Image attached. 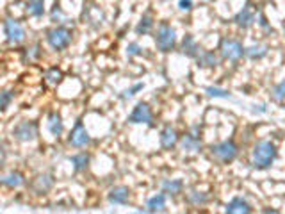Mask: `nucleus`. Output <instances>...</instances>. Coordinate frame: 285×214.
<instances>
[{"label": "nucleus", "mask_w": 285, "mask_h": 214, "mask_svg": "<svg viewBox=\"0 0 285 214\" xmlns=\"http://www.w3.org/2000/svg\"><path fill=\"white\" fill-rule=\"evenodd\" d=\"M192 0H178V9L184 11V13H189L192 11Z\"/></svg>", "instance_id": "obj_34"}, {"label": "nucleus", "mask_w": 285, "mask_h": 214, "mask_svg": "<svg viewBox=\"0 0 285 214\" xmlns=\"http://www.w3.org/2000/svg\"><path fill=\"white\" fill-rule=\"evenodd\" d=\"M130 195H132L130 193V188H127V186H116V188H113L107 193V200L113 205H125L129 204Z\"/></svg>", "instance_id": "obj_12"}, {"label": "nucleus", "mask_w": 285, "mask_h": 214, "mask_svg": "<svg viewBox=\"0 0 285 214\" xmlns=\"http://www.w3.org/2000/svg\"><path fill=\"white\" fill-rule=\"evenodd\" d=\"M13 100H15V93H13V91H9V89L2 91V93H0V107H2V111L7 109Z\"/></svg>", "instance_id": "obj_28"}, {"label": "nucleus", "mask_w": 285, "mask_h": 214, "mask_svg": "<svg viewBox=\"0 0 285 214\" xmlns=\"http://www.w3.org/2000/svg\"><path fill=\"white\" fill-rule=\"evenodd\" d=\"M38 123L31 120H21L20 123H16L13 129V136L16 141L20 143H32L38 137Z\"/></svg>", "instance_id": "obj_7"}, {"label": "nucleus", "mask_w": 285, "mask_h": 214, "mask_svg": "<svg viewBox=\"0 0 285 214\" xmlns=\"http://www.w3.org/2000/svg\"><path fill=\"white\" fill-rule=\"evenodd\" d=\"M233 21H235V25H237L239 29H243V31H248V29H251V27H253V23H255L253 5H251V4L244 5L243 9L239 11L237 15H235Z\"/></svg>", "instance_id": "obj_10"}, {"label": "nucleus", "mask_w": 285, "mask_h": 214, "mask_svg": "<svg viewBox=\"0 0 285 214\" xmlns=\"http://www.w3.org/2000/svg\"><path fill=\"white\" fill-rule=\"evenodd\" d=\"M47 129L54 137L62 136V132H64V123H62V118L57 115V113H50V115L47 116Z\"/></svg>", "instance_id": "obj_17"}, {"label": "nucleus", "mask_w": 285, "mask_h": 214, "mask_svg": "<svg viewBox=\"0 0 285 214\" xmlns=\"http://www.w3.org/2000/svg\"><path fill=\"white\" fill-rule=\"evenodd\" d=\"M155 47L159 52L168 54L176 47V31L170 23H161L155 32Z\"/></svg>", "instance_id": "obj_4"}, {"label": "nucleus", "mask_w": 285, "mask_h": 214, "mask_svg": "<svg viewBox=\"0 0 285 214\" xmlns=\"http://www.w3.org/2000/svg\"><path fill=\"white\" fill-rule=\"evenodd\" d=\"M68 143L73 146V148H86V146L91 143V136H89L88 129L82 121H77L75 127L72 129L70 136H68Z\"/></svg>", "instance_id": "obj_9"}, {"label": "nucleus", "mask_w": 285, "mask_h": 214, "mask_svg": "<svg viewBox=\"0 0 285 214\" xmlns=\"http://www.w3.org/2000/svg\"><path fill=\"white\" fill-rule=\"evenodd\" d=\"M153 25H155L153 16H152V15H145L139 20V23L135 25V34H137V36H146V34H150V32H152Z\"/></svg>", "instance_id": "obj_24"}, {"label": "nucleus", "mask_w": 285, "mask_h": 214, "mask_svg": "<svg viewBox=\"0 0 285 214\" xmlns=\"http://www.w3.org/2000/svg\"><path fill=\"white\" fill-rule=\"evenodd\" d=\"M259 25H260V27H264V29H267V31L271 29V27L267 25V18H266V16L262 15V13L259 15Z\"/></svg>", "instance_id": "obj_36"}, {"label": "nucleus", "mask_w": 285, "mask_h": 214, "mask_svg": "<svg viewBox=\"0 0 285 214\" xmlns=\"http://www.w3.org/2000/svg\"><path fill=\"white\" fill-rule=\"evenodd\" d=\"M207 95L209 97H214V98H232V95H230V91L228 89H223V88H216V86H209L207 89Z\"/></svg>", "instance_id": "obj_27"}, {"label": "nucleus", "mask_w": 285, "mask_h": 214, "mask_svg": "<svg viewBox=\"0 0 285 214\" xmlns=\"http://www.w3.org/2000/svg\"><path fill=\"white\" fill-rule=\"evenodd\" d=\"M219 54L225 61H232V63H237L246 56V48L243 47V43L239 39H233V38H223L221 43H219Z\"/></svg>", "instance_id": "obj_5"}, {"label": "nucleus", "mask_w": 285, "mask_h": 214, "mask_svg": "<svg viewBox=\"0 0 285 214\" xmlns=\"http://www.w3.org/2000/svg\"><path fill=\"white\" fill-rule=\"evenodd\" d=\"M45 78H47V82H50V84H59L62 78V73H61V70L52 68L45 73Z\"/></svg>", "instance_id": "obj_29"}, {"label": "nucleus", "mask_w": 285, "mask_h": 214, "mask_svg": "<svg viewBox=\"0 0 285 214\" xmlns=\"http://www.w3.org/2000/svg\"><path fill=\"white\" fill-rule=\"evenodd\" d=\"M146 211L148 213H162L166 211V193H157L155 196H152L148 202H146Z\"/></svg>", "instance_id": "obj_20"}, {"label": "nucleus", "mask_w": 285, "mask_h": 214, "mask_svg": "<svg viewBox=\"0 0 285 214\" xmlns=\"http://www.w3.org/2000/svg\"><path fill=\"white\" fill-rule=\"evenodd\" d=\"M273 98L276 100V102H282V100H285V78L282 80V82H278L273 88Z\"/></svg>", "instance_id": "obj_30"}, {"label": "nucleus", "mask_w": 285, "mask_h": 214, "mask_svg": "<svg viewBox=\"0 0 285 214\" xmlns=\"http://www.w3.org/2000/svg\"><path fill=\"white\" fill-rule=\"evenodd\" d=\"M251 211H253L251 204H249L246 198H243V196L232 198L227 204V207H225V213H230V214H248V213H251Z\"/></svg>", "instance_id": "obj_13"}, {"label": "nucleus", "mask_w": 285, "mask_h": 214, "mask_svg": "<svg viewBox=\"0 0 285 214\" xmlns=\"http://www.w3.org/2000/svg\"><path fill=\"white\" fill-rule=\"evenodd\" d=\"M129 123L132 125H148L153 127V111L146 102H139L129 115Z\"/></svg>", "instance_id": "obj_8"}, {"label": "nucleus", "mask_w": 285, "mask_h": 214, "mask_svg": "<svg viewBox=\"0 0 285 214\" xmlns=\"http://www.w3.org/2000/svg\"><path fill=\"white\" fill-rule=\"evenodd\" d=\"M52 188H54V177L50 173L38 175V177L34 178V182H32V189H34V193H38V195L48 193Z\"/></svg>", "instance_id": "obj_16"}, {"label": "nucleus", "mask_w": 285, "mask_h": 214, "mask_svg": "<svg viewBox=\"0 0 285 214\" xmlns=\"http://www.w3.org/2000/svg\"><path fill=\"white\" fill-rule=\"evenodd\" d=\"M180 146L186 154H196V152L202 150V139H200L198 134L189 132V134H186V136H182Z\"/></svg>", "instance_id": "obj_15"}, {"label": "nucleus", "mask_w": 285, "mask_h": 214, "mask_svg": "<svg viewBox=\"0 0 285 214\" xmlns=\"http://www.w3.org/2000/svg\"><path fill=\"white\" fill-rule=\"evenodd\" d=\"M4 34H5V39L11 45H20V43L25 41L27 38V32L23 29V25L18 20L11 18V16H7L4 20Z\"/></svg>", "instance_id": "obj_6"}, {"label": "nucleus", "mask_w": 285, "mask_h": 214, "mask_svg": "<svg viewBox=\"0 0 285 214\" xmlns=\"http://www.w3.org/2000/svg\"><path fill=\"white\" fill-rule=\"evenodd\" d=\"M143 88H145V84H143V82L134 84V86H132V88H130V89H127V91H123V95H121V98H123V100L132 98V97H134V95L137 93V91H141V89H143Z\"/></svg>", "instance_id": "obj_32"}, {"label": "nucleus", "mask_w": 285, "mask_h": 214, "mask_svg": "<svg viewBox=\"0 0 285 214\" xmlns=\"http://www.w3.org/2000/svg\"><path fill=\"white\" fill-rule=\"evenodd\" d=\"M70 161H72L73 170H75L77 173H80V172H86V170L89 168L91 157H89V154H86V152H78V154H75Z\"/></svg>", "instance_id": "obj_22"}, {"label": "nucleus", "mask_w": 285, "mask_h": 214, "mask_svg": "<svg viewBox=\"0 0 285 214\" xmlns=\"http://www.w3.org/2000/svg\"><path fill=\"white\" fill-rule=\"evenodd\" d=\"M62 18H64V13L61 11V7H54V11H52V21H56V23H61L62 21Z\"/></svg>", "instance_id": "obj_35"}, {"label": "nucleus", "mask_w": 285, "mask_h": 214, "mask_svg": "<svg viewBox=\"0 0 285 214\" xmlns=\"http://www.w3.org/2000/svg\"><path fill=\"white\" fill-rule=\"evenodd\" d=\"M143 54V47H141L139 43H129V47H127V56L129 58H137Z\"/></svg>", "instance_id": "obj_31"}, {"label": "nucleus", "mask_w": 285, "mask_h": 214, "mask_svg": "<svg viewBox=\"0 0 285 214\" xmlns=\"http://www.w3.org/2000/svg\"><path fill=\"white\" fill-rule=\"evenodd\" d=\"M161 188L170 196H176V195H180L184 191V182L180 178H166V180H162Z\"/></svg>", "instance_id": "obj_21"}, {"label": "nucleus", "mask_w": 285, "mask_h": 214, "mask_svg": "<svg viewBox=\"0 0 285 214\" xmlns=\"http://www.w3.org/2000/svg\"><path fill=\"white\" fill-rule=\"evenodd\" d=\"M196 63L200 68H216L219 63V59L212 50H202L200 56L196 58Z\"/></svg>", "instance_id": "obj_18"}, {"label": "nucleus", "mask_w": 285, "mask_h": 214, "mask_svg": "<svg viewBox=\"0 0 285 214\" xmlns=\"http://www.w3.org/2000/svg\"><path fill=\"white\" fill-rule=\"evenodd\" d=\"M39 58V47L38 45H34L32 48H27L25 52V59H29V61H32V59H38Z\"/></svg>", "instance_id": "obj_33"}, {"label": "nucleus", "mask_w": 285, "mask_h": 214, "mask_svg": "<svg viewBox=\"0 0 285 214\" xmlns=\"http://www.w3.org/2000/svg\"><path fill=\"white\" fill-rule=\"evenodd\" d=\"M159 143H161L162 150H173L178 143H180V136L176 132L175 127L166 125L161 131V136H159Z\"/></svg>", "instance_id": "obj_11"}, {"label": "nucleus", "mask_w": 285, "mask_h": 214, "mask_svg": "<svg viewBox=\"0 0 285 214\" xmlns=\"http://www.w3.org/2000/svg\"><path fill=\"white\" fill-rule=\"evenodd\" d=\"M25 184V177L20 172H11L2 177V186L7 189H18Z\"/></svg>", "instance_id": "obj_19"}, {"label": "nucleus", "mask_w": 285, "mask_h": 214, "mask_svg": "<svg viewBox=\"0 0 285 214\" xmlns=\"http://www.w3.org/2000/svg\"><path fill=\"white\" fill-rule=\"evenodd\" d=\"M180 50L186 58H191V59H196L198 56H200V52H202V50H200V45H198V41L194 39L192 34H186V36H184Z\"/></svg>", "instance_id": "obj_14"}, {"label": "nucleus", "mask_w": 285, "mask_h": 214, "mask_svg": "<svg viewBox=\"0 0 285 214\" xmlns=\"http://www.w3.org/2000/svg\"><path fill=\"white\" fill-rule=\"evenodd\" d=\"M72 39H73V32L68 29V27H62V25H57L54 29L47 32V43L48 47L56 50V52H62V50H66L70 45H72Z\"/></svg>", "instance_id": "obj_3"}, {"label": "nucleus", "mask_w": 285, "mask_h": 214, "mask_svg": "<svg viewBox=\"0 0 285 214\" xmlns=\"http://www.w3.org/2000/svg\"><path fill=\"white\" fill-rule=\"evenodd\" d=\"M269 54V47L267 45H251L246 48V58L251 61H260Z\"/></svg>", "instance_id": "obj_23"}, {"label": "nucleus", "mask_w": 285, "mask_h": 214, "mask_svg": "<svg viewBox=\"0 0 285 214\" xmlns=\"http://www.w3.org/2000/svg\"><path fill=\"white\" fill-rule=\"evenodd\" d=\"M187 202L191 205L200 207V205H205L209 202V195L203 193V191H198V189H191V191L187 193Z\"/></svg>", "instance_id": "obj_26"}, {"label": "nucleus", "mask_w": 285, "mask_h": 214, "mask_svg": "<svg viewBox=\"0 0 285 214\" xmlns=\"http://www.w3.org/2000/svg\"><path fill=\"white\" fill-rule=\"evenodd\" d=\"M276 157H278V148H276L275 143L267 141V139H262V141H257L251 150V157H249V162L255 170H267L275 164Z\"/></svg>", "instance_id": "obj_1"}, {"label": "nucleus", "mask_w": 285, "mask_h": 214, "mask_svg": "<svg viewBox=\"0 0 285 214\" xmlns=\"http://www.w3.org/2000/svg\"><path fill=\"white\" fill-rule=\"evenodd\" d=\"M25 11L29 16L39 18V16L45 15V0H27Z\"/></svg>", "instance_id": "obj_25"}, {"label": "nucleus", "mask_w": 285, "mask_h": 214, "mask_svg": "<svg viewBox=\"0 0 285 214\" xmlns=\"http://www.w3.org/2000/svg\"><path fill=\"white\" fill-rule=\"evenodd\" d=\"M209 152H210V157H212L214 161L221 162V164H230V162L237 159L239 146L233 139H225V141H219L210 146Z\"/></svg>", "instance_id": "obj_2"}]
</instances>
